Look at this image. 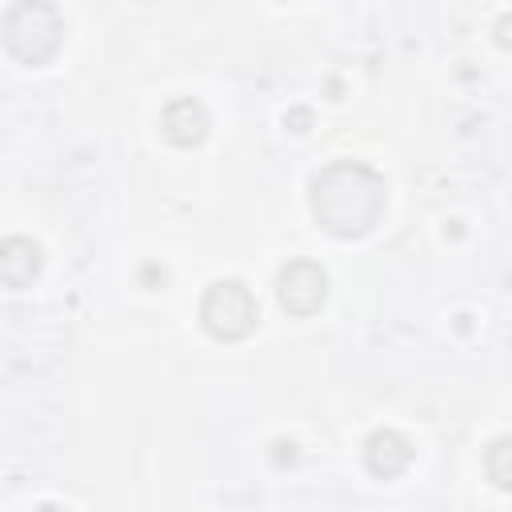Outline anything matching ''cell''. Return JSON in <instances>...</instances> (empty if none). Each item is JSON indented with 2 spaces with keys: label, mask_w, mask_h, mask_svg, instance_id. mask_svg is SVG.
Masks as SVG:
<instances>
[{
  "label": "cell",
  "mask_w": 512,
  "mask_h": 512,
  "mask_svg": "<svg viewBox=\"0 0 512 512\" xmlns=\"http://www.w3.org/2000/svg\"><path fill=\"white\" fill-rule=\"evenodd\" d=\"M0 32H4V48H8L12 60H20L28 68H40V64H48L60 52L64 20H60V12L52 4L20 0V4L4 8Z\"/></svg>",
  "instance_id": "2"
},
{
  "label": "cell",
  "mask_w": 512,
  "mask_h": 512,
  "mask_svg": "<svg viewBox=\"0 0 512 512\" xmlns=\"http://www.w3.org/2000/svg\"><path fill=\"white\" fill-rule=\"evenodd\" d=\"M260 320V304L244 280H216L200 300V324L212 340L236 344L244 340Z\"/></svg>",
  "instance_id": "3"
},
{
  "label": "cell",
  "mask_w": 512,
  "mask_h": 512,
  "mask_svg": "<svg viewBox=\"0 0 512 512\" xmlns=\"http://www.w3.org/2000/svg\"><path fill=\"white\" fill-rule=\"evenodd\" d=\"M40 244H32L28 236H8L0 244V276L8 288H28L36 276H40Z\"/></svg>",
  "instance_id": "7"
},
{
  "label": "cell",
  "mask_w": 512,
  "mask_h": 512,
  "mask_svg": "<svg viewBox=\"0 0 512 512\" xmlns=\"http://www.w3.org/2000/svg\"><path fill=\"white\" fill-rule=\"evenodd\" d=\"M32 512H68V508H60V504H40V508H32Z\"/></svg>",
  "instance_id": "9"
},
{
  "label": "cell",
  "mask_w": 512,
  "mask_h": 512,
  "mask_svg": "<svg viewBox=\"0 0 512 512\" xmlns=\"http://www.w3.org/2000/svg\"><path fill=\"white\" fill-rule=\"evenodd\" d=\"M484 472H488V480H492L496 488L512 492V436H500V440L488 444V452H484Z\"/></svg>",
  "instance_id": "8"
},
{
  "label": "cell",
  "mask_w": 512,
  "mask_h": 512,
  "mask_svg": "<svg viewBox=\"0 0 512 512\" xmlns=\"http://www.w3.org/2000/svg\"><path fill=\"white\" fill-rule=\"evenodd\" d=\"M312 216L316 224L336 236V240H360L368 236L388 204V188L384 176L360 160H336L324 172L312 176V192H308Z\"/></svg>",
  "instance_id": "1"
},
{
  "label": "cell",
  "mask_w": 512,
  "mask_h": 512,
  "mask_svg": "<svg viewBox=\"0 0 512 512\" xmlns=\"http://www.w3.org/2000/svg\"><path fill=\"white\" fill-rule=\"evenodd\" d=\"M364 464H368L372 476L392 480V476H400V472L412 464V444H408L400 432L380 428V432H372L368 444H364Z\"/></svg>",
  "instance_id": "6"
},
{
  "label": "cell",
  "mask_w": 512,
  "mask_h": 512,
  "mask_svg": "<svg viewBox=\"0 0 512 512\" xmlns=\"http://www.w3.org/2000/svg\"><path fill=\"white\" fill-rule=\"evenodd\" d=\"M276 300L288 316H312L328 300V276L312 260H288L276 272Z\"/></svg>",
  "instance_id": "4"
},
{
  "label": "cell",
  "mask_w": 512,
  "mask_h": 512,
  "mask_svg": "<svg viewBox=\"0 0 512 512\" xmlns=\"http://www.w3.org/2000/svg\"><path fill=\"white\" fill-rule=\"evenodd\" d=\"M208 128H212V120H208L204 104L192 100V96L172 100V104L164 108V116H160V132H164L176 148H196V144H204Z\"/></svg>",
  "instance_id": "5"
}]
</instances>
